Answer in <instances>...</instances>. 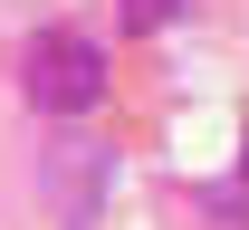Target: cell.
<instances>
[{
	"instance_id": "1",
	"label": "cell",
	"mask_w": 249,
	"mask_h": 230,
	"mask_svg": "<svg viewBox=\"0 0 249 230\" xmlns=\"http://www.w3.org/2000/svg\"><path fill=\"white\" fill-rule=\"evenodd\" d=\"M19 96L38 106V115H58V125H77V115H96L106 106V48H96L87 29H29L19 38Z\"/></svg>"
},
{
	"instance_id": "2",
	"label": "cell",
	"mask_w": 249,
	"mask_h": 230,
	"mask_svg": "<svg viewBox=\"0 0 249 230\" xmlns=\"http://www.w3.org/2000/svg\"><path fill=\"white\" fill-rule=\"evenodd\" d=\"M106 192H115V154H106V144L67 134V144L38 154V201H48L58 230H96L106 221Z\"/></svg>"
},
{
	"instance_id": "3",
	"label": "cell",
	"mask_w": 249,
	"mask_h": 230,
	"mask_svg": "<svg viewBox=\"0 0 249 230\" xmlns=\"http://www.w3.org/2000/svg\"><path fill=\"white\" fill-rule=\"evenodd\" d=\"M115 10H124V29H173L192 0H115Z\"/></svg>"
}]
</instances>
